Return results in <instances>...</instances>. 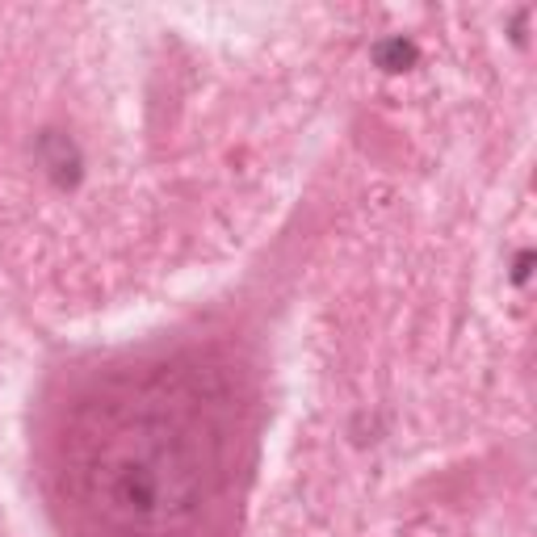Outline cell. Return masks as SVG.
<instances>
[{
    "instance_id": "cell-1",
    "label": "cell",
    "mask_w": 537,
    "mask_h": 537,
    "mask_svg": "<svg viewBox=\"0 0 537 537\" xmlns=\"http://www.w3.org/2000/svg\"><path fill=\"white\" fill-rule=\"evenodd\" d=\"M80 478L109 521L139 529L180 521L206 492L202 437L164 412H131L92 441Z\"/></svg>"
},
{
    "instance_id": "cell-2",
    "label": "cell",
    "mask_w": 537,
    "mask_h": 537,
    "mask_svg": "<svg viewBox=\"0 0 537 537\" xmlns=\"http://www.w3.org/2000/svg\"><path fill=\"white\" fill-rule=\"evenodd\" d=\"M43 164L51 168V177L60 180V185H72L80 172V156H76V148L63 139V134H43Z\"/></svg>"
},
{
    "instance_id": "cell-3",
    "label": "cell",
    "mask_w": 537,
    "mask_h": 537,
    "mask_svg": "<svg viewBox=\"0 0 537 537\" xmlns=\"http://www.w3.org/2000/svg\"><path fill=\"white\" fill-rule=\"evenodd\" d=\"M373 63L382 72H403V68L416 63V46L407 43V38H382V43L373 46Z\"/></svg>"
},
{
    "instance_id": "cell-4",
    "label": "cell",
    "mask_w": 537,
    "mask_h": 537,
    "mask_svg": "<svg viewBox=\"0 0 537 537\" xmlns=\"http://www.w3.org/2000/svg\"><path fill=\"white\" fill-rule=\"evenodd\" d=\"M529 260H533V256H529V252H521V256H517V268H512V277H517V282H525V277H529Z\"/></svg>"
}]
</instances>
